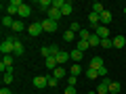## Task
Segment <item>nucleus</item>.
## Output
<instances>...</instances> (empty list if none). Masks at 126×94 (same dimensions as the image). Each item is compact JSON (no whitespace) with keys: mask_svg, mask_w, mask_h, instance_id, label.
I'll use <instances>...</instances> for the list:
<instances>
[{"mask_svg":"<svg viewBox=\"0 0 126 94\" xmlns=\"http://www.w3.org/2000/svg\"><path fill=\"white\" fill-rule=\"evenodd\" d=\"M32 15V6H27L25 2L21 4V9H19V19H27Z\"/></svg>","mask_w":126,"mask_h":94,"instance_id":"nucleus-13","label":"nucleus"},{"mask_svg":"<svg viewBox=\"0 0 126 94\" xmlns=\"http://www.w3.org/2000/svg\"><path fill=\"white\" fill-rule=\"evenodd\" d=\"M88 94H97V92H88Z\"/></svg>","mask_w":126,"mask_h":94,"instance_id":"nucleus-41","label":"nucleus"},{"mask_svg":"<svg viewBox=\"0 0 126 94\" xmlns=\"http://www.w3.org/2000/svg\"><path fill=\"white\" fill-rule=\"evenodd\" d=\"M44 67L48 69V71H55V69L59 67V63H57V59H55V57H48V59H44Z\"/></svg>","mask_w":126,"mask_h":94,"instance_id":"nucleus-10","label":"nucleus"},{"mask_svg":"<svg viewBox=\"0 0 126 94\" xmlns=\"http://www.w3.org/2000/svg\"><path fill=\"white\" fill-rule=\"evenodd\" d=\"M80 73H82V67H80V65H78V63H74V65H72V71H69V75H80Z\"/></svg>","mask_w":126,"mask_h":94,"instance_id":"nucleus-29","label":"nucleus"},{"mask_svg":"<svg viewBox=\"0 0 126 94\" xmlns=\"http://www.w3.org/2000/svg\"><path fill=\"white\" fill-rule=\"evenodd\" d=\"M55 59H57V63H59V65H65V63H67V61H69L72 57H69V52H65V50H61V52H59V54H57Z\"/></svg>","mask_w":126,"mask_h":94,"instance_id":"nucleus-14","label":"nucleus"},{"mask_svg":"<svg viewBox=\"0 0 126 94\" xmlns=\"http://www.w3.org/2000/svg\"><path fill=\"white\" fill-rule=\"evenodd\" d=\"M23 44H21V40H17V38H15V50H13V57H21L23 54Z\"/></svg>","mask_w":126,"mask_h":94,"instance_id":"nucleus-16","label":"nucleus"},{"mask_svg":"<svg viewBox=\"0 0 126 94\" xmlns=\"http://www.w3.org/2000/svg\"><path fill=\"white\" fill-rule=\"evenodd\" d=\"M11 29H13V34H21V31L25 29V25L21 23V19H15V23H13V27H11Z\"/></svg>","mask_w":126,"mask_h":94,"instance_id":"nucleus-18","label":"nucleus"},{"mask_svg":"<svg viewBox=\"0 0 126 94\" xmlns=\"http://www.w3.org/2000/svg\"><path fill=\"white\" fill-rule=\"evenodd\" d=\"M76 84H78V77L76 75H67V86H74V88H76Z\"/></svg>","mask_w":126,"mask_h":94,"instance_id":"nucleus-35","label":"nucleus"},{"mask_svg":"<svg viewBox=\"0 0 126 94\" xmlns=\"http://www.w3.org/2000/svg\"><path fill=\"white\" fill-rule=\"evenodd\" d=\"M40 54H42L44 59L53 57V50H50V46H42V48H40Z\"/></svg>","mask_w":126,"mask_h":94,"instance_id":"nucleus-28","label":"nucleus"},{"mask_svg":"<svg viewBox=\"0 0 126 94\" xmlns=\"http://www.w3.org/2000/svg\"><path fill=\"white\" fill-rule=\"evenodd\" d=\"M72 11H74V6H72V2H67V4L61 9V13H63V17H67V15H72Z\"/></svg>","mask_w":126,"mask_h":94,"instance_id":"nucleus-31","label":"nucleus"},{"mask_svg":"<svg viewBox=\"0 0 126 94\" xmlns=\"http://www.w3.org/2000/svg\"><path fill=\"white\" fill-rule=\"evenodd\" d=\"M94 34H97V36H99L101 40H107V38H109V29H107L105 25H99L97 29H94Z\"/></svg>","mask_w":126,"mask_h":94,"instance_id":"nucleus-12","label":"nucleus"},{"mask_svg":"<svg viewBox=\"0 0 126 94\" xmlns=\"http://www.w3.org/2000/svg\"><path fill=\"white\" fill-rule=\"evenodd\" d=\"M78 36H80V40H88L90 34H88V29H80V34H78Z\"/></svg>","mask_w":126,"mask_h":94,"instance_id":"nucleus-36","label":"nucleus"},{"mask_svg":"<svg viewBox=\"0 0 126 94\" xmlns=\"http://www.w3.org/2000/svg\"><path fill=\"white\" fill-rule=\"evenodd\" d=\"M0 94H13V92H11V90H9V88H6V86H4V88L0 90Z\"/></svg>","mask_w":126,"mask_h":94,"instance_id":"nucleus-39","label":"nucleus"},{"mask_svg":"<svg viewBox=\"0 0 126 94\" xmlns=\"http://www.w3.org/2000/svg\"><path fill=\"white\" fill-rule=\"evenodd\" d=\"M120 90H122L120 82H111V84H109V92H111V94H118Z\"/></svg>","mask_w":126,"mask_h":94,"instance_id":"nucleus-26","label":"nucleus"},{"mask_svg":"<svg viewBox=\"0 0 126 94\" xmlns=\"http://www.w3.org/2000/svg\"><path fill=\"white\" fill-rule=\"evenodd\" d=\"M21 0H11L9 4H6V15H11V17H13V15H19V9H21Z\"/></svg>","mask_w":126,"mask_h":94,"instance_id":"nucleus-3","label":"nucleus"},{"mask_svg":"<svg viewBox=\"0 0 126 94\" xmlns=\"http://www.w3.org/2000/svg\"><path fill=\"white\" fill-rule=\"evenodd\" d=\"M113 40V48H124L126 46V38L124 36H116V38H111Z\"/></svg>","mask_w":126,"mask_h":94,"instance_id":"nucleus-15","label":"nucleus"},{"mask_svg":"<svg viewBox=\"0 0 126 94\" xmlns=\"http://www.w3.org/2000/svg\"><path fill=\"white\" fill-rule=\"evenodd\" d=\"M99 77H107V67H105V65L99 69Z\"/></svg>","mask_w":126,"mask_h":94,"instance_id":"nucleus-38","label":"nucleus"},{"mask_svg":"<svg viewBox=\"0 0 126 94\" xmlns=\"http://www.w3.org/2000/svg\"><path fill=\"white\" fill-rule=\"evenodd\" d=\"M76 92H78V90L74 88V86H67V88H65V92H63V94H76Z\"/></svg>","mask_w":126,"mask_h":94,"instance_id":"nucleus-37","label":"nucleus"},{"mask_svg":"<svg viewBox=\"0 0 126 94\" xmlns=\"http://www.w3.org/2000/svg\"><path fill=\"white\" fill-rule=\"evenodd\" d=\"M63 40L65 42H76V31H72V29L63 31Z\"/></svg>","mask_w":126,"mask_h":94,"instance_id":"nucleus-22","label":"nucleus"},{"mask_svg":"<svg viewBox=\"0 0 126 94\" xmlns=\"http://www.w3.org/2000/svg\"><path fill=\"white\" fill-rule=\"evenodd\" d=\"M53 73H55V77H57V80H61V77H67V73H69V71H65V69H63V65H59V67L55 69Z\"/></svg>","mask_w":126,"mask_h":94,"instance_id":"nucleus-21","label":"nucleus"},{"mask_svg":"<svg viewBox=\"0 0 126 94\" xmlns=\"http://www.w3.org/2000/svg\"><path fill=\"white\" fill-rule=\"evenodd\" d=\"M90 11H93V13H97V15H101L105 11V6L101 4V2H93V4H90Z\"/></svg>","mask_w":126,"mask_h":94,"instance_id":"nucleus-23","label":"nucleus"},{"mask_svg":"<svg viewBox=\"0 0 126 94\" xmlns=\"http://www.w3.org/2000/svg\"><path fill=\"white\" fill-rule=\"evenodd\" d=\"M122 11H124V15H126V6H124V9H122Z\"/></svg>","mask_w":126,"mask_h":94,"instance_id":"nucleus-40","label":"nucleus"},{"mask_svg":"<svg viewBox=\"0 0 126 94\" xmlns=\"http://www.w3.org/2000/svg\"><path fill=\"white\" fill-rule=\"evenodd\" d=\"M69 57H72V61H74V63H80L82 59H84V52H80L78 48H74L72 52H69Z\"/></svg>","mask_w":126,"mask_h":94,"instance_id":"nucleus-17","label":"nucleus"},{"mask_svg":"<svg viewBox=\"0 0 126 94\" xmlns=\"http://www.w3.org/2000/svg\"><path fill=\"white\" fill-rule=\"evenodd\" d=\"M40 23H42V29H44L46 34H55V31L59 29V23L53 21V19H48V17H46L44 21H40Z\"/></svg>","mask_w":126,"mask_h":94,"instance_id":"nucleus-2","label":"nucleus"},{"mask_svg":"<svg viewBox=\"0 0 126 94\" xmlns=\"http://www.w3.org/2000/svg\"><path fill=\"white\" fill-rule=\"evenodd\" d=\"M103 65H105V63H103V59H101V57H93V59H90V63H88V67L90 69H97V71H99Z\"/></svg>","mask_w":126,"mask_h":94,"instance_id":"nucleus-8","label":"nucleus"},{"mask_svg":"<svg viewBox=\"0 0 126 94\" xmlns=\"http://www.w3.org/2000/svg\"><path fill=\"white\" fill-rule=\"evenodd\" d=\"M88 25L90 27H93V29H97V27H99L101 25V21H99V15H97V13H93V11H90V13H88Z\"/></svg>","mask_w":126,"mask_h":94,"instance_id":"nucleus-9","label":"nucleus"},{"mask_svg":"<svg viewBox=\"0 0 126 94\" xmlns=\"http://www.w3.org/2000/svg\"><path fill=\"white\" fill-rule=\"evenodd\" d=\"M2 82H4V86L13 84V73H2Z\"/></svg>","mask_w":126,"mask_h":94,"instance_id":"nucleus-34","label":"nucleus"},{"mask_svg":"<svg viewBox=\"0 0 126 94\" xmlns=\"http://www.w3.org/2000/svg\"><path fill=\"white\" fill-rule=\"evenodd\" d=\"M46 80H48V88H57V84H59V80L55 75H46Z\"/></svg>","mask_w":126,"mask_h":94,"instance_id":"nucleus-32","label":"nucleus"},{"mask_svg":"<svg viewBox=\"0 0 126 94\" xmlns=\"http://www.w3.org/2000/svg\"><path fill=\"white\" fill-rule=\"evenodd\" d=\"M65 4H67V0H53V9H59V11H61Z\"/></svg>","mask_w":126,"mask_h":94,"instance_id":"nucleus-33","label":"nucleus"},{"mask_svg":"<svg viewBox=\"0 0 126 94\" xmlns=\"http://www.w3.org/2000/svg\"><path fill=\"white\" fill-rule=\"evenodd\" d=\"M13 23H15V19L11 15H4L2 17V27H13Z\"/></svg>","mask_w":126,"mask_h":94,"instance_id":"nucleus-25","label":"nucleus"},{"mask_svg":"<svg viewBox=\"0 0 126 94\" xmlns=\"http://www.w3.org/2000/svg\"><path fill=\"white\" fill-rule=\"evenodd\" d=\"M13 50H15V36L4 38V40H2V44H0V52H2V57L13 54Z\"/></svg>","mask_w":126,"mask_h":94,"instance_id":"nucleus-1","label":"nucleus"},{"mask_svg":"<svg viewBox=\"0 0 126 94\" xmlns=\"http://www.w3.org/2000/svg\"><path fill=\"white\" fill-rule=\"evenodd\" d=\"M101 48H105V50L113 48V40H111V38H107V40H101Z\"/></svg>","mask_w":126,"mask_h":94,"instance_id":"nucleus-30","label":"nucleus"},{"mask_svg":"<svg viewBox=\"0 0 126 94\" xmlns=\"http://www.w3.org/2000/svg\"><path fill=\"white\" fill-rule=\"evenodd\" d=\"M76 48L80 50V52H86V50L90 48V44H88V40H78L76 42Z\"/></svg>","mask_w":126,"mask_h":94,"instance_id":"nucleus-19","label":"nucleus"},{"mask_svg":"<svg viewBox=\"0 0 126 94\" xmlns=\"http://www.w3.org/2000/svg\"><path fill=\"white\" fill-rule=\"evenodd\" d=\"M50 6H53V0H40V2H38V9L44 11V13H48Z\"/></svg>","mask_w":126,"mask_h":94,"instance_id":"nucleus-20","label":"nucleus"},{"mask_svg":"<svg viewBox=\"0 0 126 94\" xmlns=\"http://www.w3.org/2000/svg\"><path fill=\"white\" fill-rule=\"evenodd\" d=\"M34 86H36L38 90L46 88V86H48V80H46V75H36V77H34Z\"/></svg>","mask_w":126,"mask_h":94,"instance_id":"nucleus-7","label":"nucleus"},{"mask_svg":"<svg viewBox=\"0 0 126 94\" xmlns=\"http://www.w3.org/2000/svg\"><path fill=\"white\" fill-rule=\"evenodd\" d=\"M86 77H88V80H97V77H99V71H97V69H86Z\"/></svg>","mask_w":126,"mask_h":94,"instance_id":"nucleus-27","label":"nucleus"},{"mask_svg":"<svg viewBox=\"0 0 126 94\" xmlns=\"http://www.w3.org/2000/svg\"><path fill=\"white\" fill-rule=\"evenodd\" d=\"M109 84H111V80H109V77H103V82L94 88V92L97 94H107L109 92Z\"/></svg>","mask_w":126,"mask_h":94,"instance_id":"nucleus-5","label":"nucleus"},{"mask_svg":"<svg viewBox=\"0 0 126 94\" xmlns=\"http://www.w3.org/2000/svg\"><path fill=\"white\" fill-rule=\"evenodd\" d=\"M88 44H90V48H93V46H101V38L97 36V34H90V38H88Z\"/></svg>","mask_w":126,"mask_h":94,"instance_id":"nucleus-24","label":"nucleus"},{"mask_svg":"<svg viewBox=\"0 0 126 94\" xmlns=\"http://www.w3.org/2000/svg\"><path fill=\"white\" fill-rule=\"evenodd\" d=\"M46 15H48V19H53V21H57V23H59V19L63 17L61 11H59V9H53V6L48 9V13H46Z\"/></svg>","mask_w":126,"mask_h":94,"instance_id":"nucleus-11","label":"nucleus"},{"mask_svg":"<svg viewBox=\"0 0 126 94\" xmlns=\"http://www.w3.org/2000/svg\"><path fill=\"white\" fill-rule=\"evenodd\" d=\"M111 19H113V15H111V11H107V9H105L103 13L99 15V21H101V25H105V27H107V23H111Z\"/></svg>","mask_w":126,"mask_h":94,"instance_id":"nucleus-6","label":"nucleus"},{"mask_svg":"<svg viewBox=\"0 0 126 94\" xmlns=\"http://www.w3.org/2000/svg\"><path fill=\"white\" fill-rule=\"evenodd\" d=\"M42 31H44V29H42V23H40V21H38V23H30V25H27V34H30L32 38L40 36Z\"/></svg>","mask_w":126,"mask_h":94,"instance_id":"nucleus-4","label":"nucleus"}]
</instances>
